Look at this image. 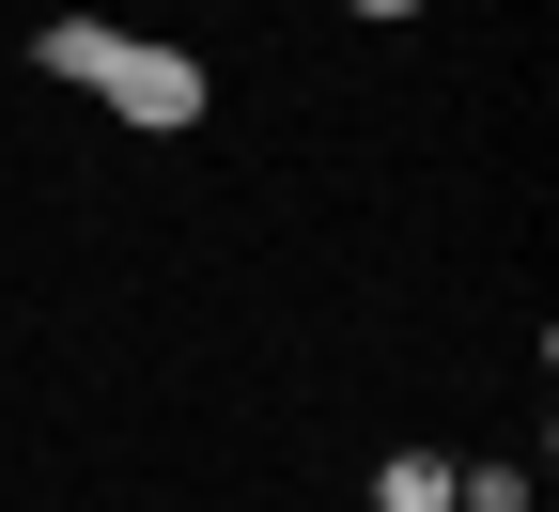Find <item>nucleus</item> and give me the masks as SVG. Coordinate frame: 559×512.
I'll list each match as a JSON object with an SVG mask.
<instances>
[{
	"instance_id": "1",
	"label": "nucleus",
	"mask_w": 559,
	"mask_h": 512,
	"mask_svg": "<svg viewBox=\"0 0 559 512\" xmlns=\"http://www.w3.org/2000/svg\"><path fill=\"white\" fill-rule=\"evenodd\" d=\"M79 94H109L140 140H187V124H202V62H187V47H140V32H109V62H94Z\"/></svg>"
},
{
	"instance_id": "2",
	"label": "nucleus",
	"mask_w": 559,
	"mask_h": 512,
	"mask_svg": "<svg viewBox=\"0 0 559 512\" xmlns=\"http://www.w3.org/2000/svg\"><path fill=\"white\" fill-rule=\"evenodd\" d=\"M373 512H451V451H389L373 466Z\"/></svg>"
},
{
	"instance_id": "3",
	"label": "nucleus",
	"mask_w": 559,
	"mask_h": 512,
	"mask_svg": "<svg viewBox=\"0 0 559 512\" xmlns=\"http://www.w3.org/2000/svg\"><path fill=\"white\" fill-rule=\"evenodd\" d=\"M342 16H419V0H342Z\"/></svg>"
}]
</instances>
